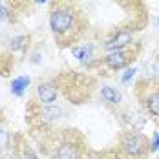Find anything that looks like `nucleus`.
Instances as JSON below:
<instances>
[{
	"mask_svg": "<svg viewBox=\"0 0 159 159\" xmlns=\"http://www.w3.org/2000/svg\"><path fill=\"white\" fill-rule=\"evenodd\" d=\"M143 79L152 80V82H159V57L144 62V77Z\"/></svg>",
	"mask_w": 159,
	"mask_h": 159,
	"instance_id": "12",
	"label": "nucleus"
},
{
	"mask_svg": "<svg viewBox=\"0 0 159 159\" xmlns=\"http://www.w3.org/2000/svg\"><path fill=\"white\" fill-rule=\"evenodd\" d=\"M6 18H9V9L0 2V20H6Z\"/></svg>",
	"mask_w": 159,
	"mask_h": 159,
	"instance_id": "18",
	"label": "nucleus"
},
{
	"mask_svg": "<svg viewBox=\"0 0 159 159\" xmlns=\"http://www.w3.org/2000/svg\"><path fill=\"white\" fill-rule=\"evenodd\" d=\"M13 144H11V134L7 132V130H4V128H0V150H7V148H11Z\"/></svg>",
	"mask_w": 159,
	"mask_h": 159,
	"instance_id": "17",
	"label": "nucleus"
},
{
	"mask_svg": "<svg viewBox=\"0 0 159 159\" xmlns=\"http://www.w3.org/2000/svg\"><path fill=\"white\" fill-rule=\"evenodd\" d=\"M139 49H141L139 44H130V46H126V48L115 49V51H108V53H106V57H102V61H99L97 64L106 66L110 71L123 70V68L130 66V64L137 59Z\"/></svg>",
	"mask_w": 159,
	"mask_h": 159,
	"instance_id": "7",
	"label": "nucleus"
},
{
	"mask_svg": "<svg viewBox=\"0 0 159 159\" xmlns=\"http://www.w3.org/2000/svg\"><path fill=\"white\" fill-rule=\"evenodd\" d=\"M157 146H159V134H156V139L150 143V150L154 152V150H157Z\"/></svg>",
	"mask_w": 159,
	"mask_h": 159,
	"instance_id": "19",
	"label": "nucleus"
},
{
	"mask_svg": "<svg viewBox=\"0 0 159 159\" xmlns=\"http://www.w3.org/2000/svg\"><path fill=\"white\" fill-rule=\"evenodd\" d=\"M30 46V37L28 35H18V37H13L11 42H9V51L11 53H22L26 51Z\"/></svg>",
	"mask_w": 159,
	"mask_h": 159,
	"instance_id": "14",
	"label": "nucleus"
},
{
	"mask_svg": "<svg viewBox=\"0 0 159 159\" xmlns=\"http://www.w3.org/2000/svg\"><path fill=\"white\" fill-rule=\"evenodd\" d=\"M55 84H59L57 88L71 102H84L86 99L92 97V90H93V80L88 75H80V73H62L55 80Z\"/></svg>",
	"mask_w": 159,
	"mask_h": 159,
	"instance_id": "3",
	"label": "nucleus"
},
{
	"mask_svg": "<svg viewBox=\"0 0 159 159\" xmlns=\"http://www.w3.org/2000/svg\"><path fill=\"white\" fill-rule=\"evenodd\" d=\"M59 95V88L55 82H39L37 86V101L42 104H53Z\"/></svg>",
	"mask_w": 159,
	"mask_h": 159,
	"instance_id": "10",
	"label": "nucleus"
},
{
	"mask_svg": "<svg viewBox=\"0 0 159 159\" xmlns=\"http://www.w3.org/2000/svg\"><path fill=\"white\" fill-rule=\"evenodd\" d=\"M49 28L57 42L62 46H71L82 33L79 15L70 7H55L49 15Z\"/></svg>",
	"mask_w": 159,
	"mask_h": 159,
	"instance_id": "2",
	"label": "nucleus"
},
{
	"mask_svg": "<svg viewBox=\"0 0 159 159\" xmlns=\"http://www.w3.org/2000/svg\"><path fill=\"white\" fill-rule=\"evenodd\" d=\"M117 117H119V121H121V125L125 126L126 132H141L146 125V117H144V111L137 110V108H123V110H119L117 113Z\"/></svg>",
	"mask_w": 159,
	"mask_h": 159,
	"instance_id": "8",
	"label": "nucleus"
},
{
	"mask_svg": "<svg viewBox=\"0 0 159 159\" xmlns=\"http://www.w3.org/2000/svg\"><path fill=\"white\" fill-rule=\"evenodd\" d=\"M119 152L125 159H144L150 150V139L141 132H125L119 139Z\"/></svg>",
	"mask_w": 159,
	"mask_h": 159,
	"instance_id": "5",
	"label": "nucleus"
},
{
	"mask_svg": "<svg viewBox=\"0 0 159 159\" xmlns=\"http://www.w3.org/2000/svg\"><path fill=\"white\" fill-rule=\"evenodd\" d=\"M40 148L51 159H88L86 143L77 132H49L48 137L40 141Z\"/></svg>",
	"mask_w": 159,
	"mask_h": 159,
	"instance_id": "1",
	"label": "nucleus"
},
{
	"mask_svg": "<svg viewBox=\"0 0 159 159\" xmlns=\"http://www.w3.org/2000/svg\"><path fill=\"white\" fill-rule=\"evenodd\" d=\"M135 95L141 101L143 110L159 125V82L141 79L135 86Z\"/></svg>",
	"mask_w": 159,
	"mask_h": 159,
	"instance_id": "6",
	"label": "nucleus"
},
{
	"mask_svg": "<svg viewBox=\"0 0 159 159\" xmlns=\"http://www.w3.org/2000/svg\"><path fill=\"white\" fill-rule=\"evenodd\" d=\"M0 159H18V157H16L15 154L11 152V154H2V156H0Z\"/></svg>",
	"mask_w": 159,
	"mask_h": 159,
	"instance_id": "20",
	"label": "nucleus"
},
{
	"mask_svg": "<svg viewBox=\"0 0 159 159\" xmlns=\"http://www.w3.org/2000/svg\"><path fill=\"white\" fill-rule=\"evenodd\" d=\"M73 55L77 57V61L80 62L88 64V66H92V57H93V48L90 46V44H82L79 48H73Z\"/></svg>",
	"mask_w": 159,
	"mask_h": 159,
	"instance_id": "13",
	"label": "nucleus"
},
{
	"mask_svg": "<svg viewBox=\"0 0 159 159\" xmlns=\"http://www.w3.org/2000/svg\"><path fill=\"white\" fill-rule=\"evenodd\" d=\"M39 2H46V0H39Z\"/></svg>",
	"mask_w": 159,
	"mask_h": 159,
	"instance_id": "21",
	"label": "nucleus"
},
{
	"mask_svg": "<svg viewBox=\"0 0 159 159\" xmlns=\"http://www.w3.org/2000/svg\"><path fill=\"white\" fill-rule=\"evenodd\" d=\"M130 44H134V31L132 30H119L102 42V48L106 51H115V49L126 48Z\"/></svg>",
	"mask_w": 159,
	"mask_h": 159,
	"instance_id": "9",
	"label": "nucleus"
},
{
	"mask_svg": "<svg viewBox=\"0 0 159 159\" xmlns=\"http://www.w3.org/2000/svg\"><path fill=\"white\" fill-rule=\"evenodd\" d=\"M28 84H30V77H18L11 82V92H13V95H22L24 93V90L28 88Z\"/></svg>",
	"mask_w": 159,
	"mask_h": 159,
	"instance_id": "16",
	"label": "nucleus"
},
{
	"mask_svg": "<svg viewBox=\"0 0 159 159\" xmlns=\"http://www.w3.org/2000/svg\"><path fill=\"white\" fill-rule=\"evenodd\" d=\"M64 110L55 104H42L39 101H31L26 108V123L31 125L33 130H48L49 125L57 123L62 117Z\"/></svg>",
	"mask_w": 159,
	"mask_h": 159,
	"instance_id": "4",
	"label": "nucleus"
},
{
	"mask_svg": "<svg viewBox=\"0 0 159 159\" xmlns=\"http://www.w3.org/2000/svg\"><path fill=\"white\" fill-rule=\"evenodd\" d=\"M13 139H15V143H13V146H11V152L15 154L16 157L18 159H37L33 148L30 146V143H28L20 134H15Z\"/></svg>",
	"mask_w": 159,
	"mask_h": 159,
	"instance_id": "11",
	"label": "nucleus"
},
{
	"mask_svg": "<svg viewBox=\"0 0 159 159\" xmlns=\"http://www.w3.org/2000/svg\"><path fill=\"white\" fill-rule=\"evenodd\" d=\"M101 99H102L106 104H119V102H121V93L115 92L110 86H102V88H101Z\"/></svg>",
	"mask_w": 159,
	"mask_h": 159,
	"instance_id": "15",
	"label": "nucleus"
}]
</instances>
